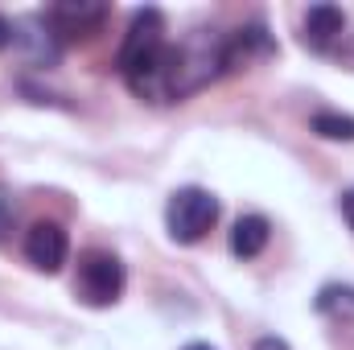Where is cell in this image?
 Returning <instances> with one entry per match:
<instances>
[{"instance_id": "6da1fadb", "label": "cell", "mask_w": 354, "mask_h": 350, "mask_svg": "<svg viewBox=\"0 0 354 350\" xmlns=\"http://www.w3.org/2000/svg\"><path fill=\"white\" fill-rule=\"evenodd\" d=\"M227 71V37L214 29H194L174 46V99L210 87Z\"/></svg>"}, {"instance_id": "7a4b0ae2", "label": "cell", "mask_w": 354, "mask_h": 350, "mask_svg": "<svg viewBox=\"0 0 354 350\" xmlns=\"http://www.w3.org/2000/svg\"><path fill=\"white\" fill-rule=\"evenodd\" d=\"M218 223V198L202 185H181L174 190L169 206H165V227L174 243H198L210 235V227Z\"/></svg>"}, {"instance_id": "3957f363", "label": "cell", "mask_w": 354, "mask_h": 350, "mask_svg": "<svg viewBox=\"0 0 354 350\" xmlns=\"http://www.w3.org/2000/svg\"><path fill=\"white\" fill-rule=\"evenodd\" d=\"M165 17L157 8H140L124 33V46H120V71L124 79H136L140 71H149L161 54H165Z\"/></svg>"}, {"instance_id": "277c9868", "label": "cell", "mask_w": 354, "mask_h": 350, "mask_svg": "<svg viewBox=\"0 0 354 350\" xmlns=\"http://www.w3.org/2000/svg\"><path fill=\"white\" fill-rule=\"evenodd\" d=\"M124 280L128 276H124L120 256H111V252H87L79 260L75 293H79V301L91 305V309H107V305H115L124 297Z\"/></svg>"}, {"instance_id": "5b68a950", "label": "cell", "mask_w": 354, "mask_h": 350, "mask_svg": "<svg viewBox=\"0 0 354 350\" xmlns=\"http://www.w3.org/2000/svg\"><path fill=\"white\" fill-rule=\"evenodd\" d=\"M41 21L54 29L58 42H75V37L83 42V37H95V33L103 29V21H107V4H95V0H62V4L46 8Z\"/></svg>"}, {"instance_id": "8992f818", "label": "cell", "mask_w": 354, "mask_h": 350, "mask_svg": "<svg viewBox=\"0 0 354 350\" xmlns=\"http://www.w3.org/2000/svg\"><path fill=\"white\" fill-rule=\"evenodd\" d=\"M66 256H71V239H66V231L58 223L41 219V223L29 227V235H25V260L33 264L37 272H50L54 276L66 264Z\"/></svg>"}, {"instance_id": "52a82bcc", "label": "cell", "mask_w": 354, "mask_h": 350, "mask_svg": "<svg viewBox=\"0 0 354 350\" xmlns=\"http://www.w3.org/2000/svg\"><path fill=\"white\" fill-rule=\"evenodd\" d=\"M21 54H25V62L29 66H58V58H62V42L54 37V29L41 21V17H25V21H17V42H12Z\"/></svg>"}, {"instance_id": "ba28073f", "label": "cell", "mask_w": 354, "mask_h": 350, "mask_svg": "<svg viewBox=\"0 0 354 350\" xmlns=\"http://www.w3.org/2000/svg\"><path fill=\"white\" fill-rule=\"evenodd\" d=\"M346 37V12L338 4H313L305 12V25H301V42L317 54H330L338 42Z\"/></svg>"}, {"instance_id": "9c48e42d", "label": "cell", "mask_w": 354, "mask_h": 350, "mask_svg": "<svg viewBox=\"0 0 354 350\" xmlns=\"http://www.w3.org/2000/svg\"><path fill=\"white\" fill-rule=\"evenodd\" d=\"M268 54H276V42L268 37L264 25H248L235 37H227V71H243V66H252L256 58H268Z\"/></svg>"}, {"instance_id": "30bf717a", "label": "cell", "mask_w": 354, "mask_h": 350, "mask_svg": "<svg viewBox=\"0 0 354 350\" xmlns=\"http://www.w3.org/2000/svg\"><path fill=\"white\" fill-rule=\"evenodd\" d=\"M268 239H272V223L264 214H243L231 231V256L235 260H256L268 248Z\"/></svg>"}, {"instance_id": "8fae6325", "label": "cell", "mask_w": 354, "mask_h": 350, "mask_svg": "<svg viewBox=\"0 0 354 350\" xmlns=\"http://www.w3.org/2000/svg\"><path fill=\"white\" fill-rule=\"evenodd\" d=\"M317 313L330 322L354 326V284H326L317 293Z\"/></svg>"}, {"instance_id": "7c38bea8", "label": "cell", "mask_w": 354, "mask_h": 350, "mask_svg": "<svg viewBox=\"0 0 354 350\" xmlns=\"http://www.w3.org/2000/svg\"><path fill=\"white\" fill-rule=\"evenodd\" d=\"M309 128L326 140H354V116H342V111H317Z\"/></svg>"}, {"instance_id": "4fadbf2b", "label": "cell", "mask_w": 354, "mask_h": 350, "mask_svg": "<svg viewBox=\"0 0 354 350\" xmlns=\"http://www.w3.org/2000/svg\"><path fill=\"white\" fill-rule=\"evenodd\" d=\"M8 231H12V198L0 190V239H4Z\"/></svg>"}, {"instance_id": "5bb4252c", "label": "cell", "mask_w": 354, "mask_h": 350, "mask_svg": "<svg viewBox=\"0 0 354 350\" xmlns=\"http://www.w3.org/2000/svg\"><path fill=\"white\" fill-rule=\"evenodd\" d=\"M12 42H17V21L0 17V50H12Z\"/></svg>"}, {"instance_id": "9a60e30c", "label": "cell", "mask_w": 354, "mask_h": 350, "mask_svg": "<svg viewBox=\"0 0 354 350\" xmlns=\"http://www.w3.org/2000/svg\"><path fill=\"white\" fill-rule=\"evenodd\" d=\"M342 219L351 223V231H354V185L346 190V194H342Z\"/></svg>"}, {"instance_id": "2e32d148", "label": "cell", "mask_w": 354, "mask_h": 350, "mask_svg": "<svg viewBox=\"0 0 354 350\" xmlns=\"http://www.w3.org/2000/svg\"><path fill=\"white\" fill-rule=\"evenodd\" d=\"M256 350H288V342H284V338H260Z\"/></svg>"}, {"instance_id": "e0dca14e", "label": "cell", "mask_w": 354, "mask_h": 350, "mask_svg": "<svg viewBox=\"0 0 354 350\" xmlns=\"http://www.w3.org/2000/svg\"><path fill=\"white\" fill-rule=\"evenodd\" d=\"M181 350H214L210 342H189V347H181Z\"/></svg>"}]
</instances>
